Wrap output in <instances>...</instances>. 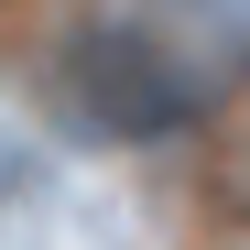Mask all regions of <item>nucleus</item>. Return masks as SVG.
Here are the masks:
<instances>
[{
  "label": "nucleus",
  "mask_w": 250,
  "mask_h": 250,
  "mask_svg": "<svg viewBox=\"0 0 250 250\" xmlns=\"http://www.w3.org/2000/svg\"><path fill=\"white\" fill-rule=\"evenodd\" d=\"M185 11H196V22H207V33H218V44L250 65V0H185Z\"/></svg>",
  "instance_id": "obj_2"
},
{
  "label": "nucleus",
  "mask_w": 250,
  "mask_h": 250,
  "mask_svg": "<svg viewBox=\"0 0 250 250\" xmlns=\"http://www.w3.org/2000/svg\"><path fill=\"white\" fill-rule=\"evenodd\" d=\"M65 98L120 142H152V131H185L207 109V76L163 44L152 22H76L65 33Z\"/></svg>",
  "instance_id": "obj_1"
},
{
  "label": "nucleus",
  "mask_w": 250,
  "mask_h": 250,
  "mask_svg": "<svg viewBox=\"0 0 250 250\" xmlns=\"http://www.w3.org/2000/svg\"><path fill=\"white\" fill-rule=\"evenodd\" d=\"M218 207H229V218H250V131L218 152Z\"/></svg>",
  "instance_id": "obj_3"
}]
</instances>
